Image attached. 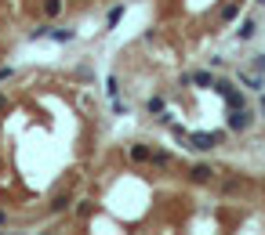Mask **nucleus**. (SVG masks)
<instances>
[{"label":"nucleus","mask_w":265,"mask_h":235,"mask_svg":"<svg viewBox=\"0 0 265 235\" xmlns=\"http://www.w3.org/2000/svg\"><path fill=\"white\" fill-rule=\"evenodd\" d=\"M105 87H109V98H117V91H120V80H117V76H109V80H105Z\"/></svg>","instance_id":"13"},{"label":"nucleus","mask_w":265,"mask_h":235,"mask_svg":"<svg viewBox=\"0 0 265 235\" xmlns=\"http://www.w3.org/2000/svg\"><path fill=\"white\" fill-rule=\"evenodd\" d=\"M254 72H265V55H254Z\"/></svg>","instance_id":"15"},{"label":"nucleus","mask_w":265,"mask_h":235,"mask_svg":"<svg viewBox=\"0 0 265 235\" xmlns=\"http://www.w3.org/2000/svg\"><path fill=\"white\" fill-rule=\"evenodd\" d=\"M240 15V4H229V8H222V22H233Z\"/></svg>","instance_id":"9"},{"label":"nucleus","mask_w":265,"mask_h":235,"mask_svg":"<svg viewBox=\"0 0 265 235\" xmlns=\"http://www.w3.org/2000/svg\"><path fill=\"white\" fill-rule=\"evenodd\" d=\"M258 4H265V0H258Z\"/></svg>","instance_id":"17"},{"label":"nucleus","mask_w":265,"mask_h":235,"mask_svg":"<svg viewBox=\"0 0 265 235\" xmlns=\"http://www.w3.org/2000/svg\"><path fill=\"white\" fill-rule=\"evenodd\" d=\"M258 109H261V116H265V98H261V101H258Z\"/></svg>","instance_id":"16"},{"label":"nucleus","mask_w":265,"mask_h":235,"mask_svg":"<svg viewBox=\"0 0 265 235\" xmlns=\"http://www.w3.org/2000/svg\"><path fill=\"white\" fill-rule=\"evenodd\" d=\"M69 206V195H55V203H51V210L58 214V210H65Z\"/></svg>","instance_id":"12"},{"label":"nucleus","mask_w":265,"mask_h":235,"mask_svg":"<svg viewBox=\"0 0 265 235\" xmlns=\"http://www.w3.org/2000/svg\"><path fill=\"white\" fill-rule=\"evenodd\" d=\"M251 123H254V116H251L244 105H240V109H233V116H229V130H240V134H244Z\"/></svg>","instance_id":"1"},{"label":"nucleus","mask_w":265,"mask_h":235,"mask_svg":"<svg viewBox=\"0 0 265 235\" xmlns=\"http://www.w3.org/2000/svg\"><path fill=\"white\" fill-rule=\"evenodd\" d=\"M131 160H135V163H145V160H149V148H145V145H135V148H131Z\"/></svg>","instance_id":"7"},{"label":"nucleus","mask_w":265,"mask_h":235,"mask_svg":"<svg viewBox=\"0 0 265 235\" xmlns=\"http://www.w3.org/2000/svg\"><path fill=\"white\" fill-rule=\"evenodd\" d=\"M211 177H214V170H211V167H204V163H200V167H193V181H211Z\"/></svg>","instance_id":"5"},{"label":"nucleus","mask_w":265,"mask_h":235,"mask_svg":"<svg viewBox=\"0 0 265 235\" xmlns=\"http://www.w3.org/2000/svg\"><path fill=\"white\" fill-rule=\"evenodd\" d=\"M149 160H153V167H171V155L167 152H149Z\"/></svg>","instance_id":"6"},{"label":"nucleus","mask_w":265,"mask_h":235,"mask_svg":"<svg viewBox=\"0 0 265 235\" xmlns=\"http://www.w3.org/2000/svg\"><path fill=\"white\" fill-rule=\"evenodd\" d=\"M254 33H258V22L254 18H244L240 29H236V40H254Z\"/></svg>","instance_id":"3"},{"label":"nucleus","mask_w":265,"mask_h":235,"mask_svg":"<svg viewBox=\"0 0 265 235\" xmlns=\"http://www.w3.org/2000/svg\"><path fill=\"white\" fill-rule=\"evenodd\" d=\"M120 15H124V8H113V11H109V25H117V22H120Z\"/></svg>","instance_id":"14"},{"label":"nucleus","mask_w":265,"mask_h":235,"mask_svg":"<svg viewBox=\"0 0 265 235\" xmlns=\"http://www.w3.org/2000/svg\"><path fill=\"white\" fill-rule=\"evenodd\" d=\"M145 109H149V112H164V98H149Z\"/></svg>","instance_id":"11"},{"label":"nucleus","mask_w":265,"mask_h":235,"mask_svg":"<svg viewBox=\"0 0 265 235\" xmlns=\"http://www.w3.org/2000/svg\"><path fill=\"white\" fill-rule=\"evenodd\" d=\"M44 36H51V40H58V44H65V40H73V36H77V33H73V29H48Z\"/></svg>","instance_id":"4"},{"label":"nucleus","mask_w":265,"mask_h":235,"mask_svg":"<svg viewBox=\"0 0 265 235\" xmlns=\"http://www.w3.org/2000/svg\"><path fill=\"white\" fill-rule=\"evenodd\" d=\"M189 80L200 84V87H211V84H214V76H211V72H196V76H189Z\"/></svg>","instance_id":"8"},{"label":"nucleus","mask_w":265,"mask_h":235,"mask_svg":"<svg viewBox=\"0 0 265 235\" xmlns=\"http://www.w3.org/2000/svg\"><path fill=\"white\" fill-rule=\"evenodd\" d=\"M44 11H48V15H58V11H62V0H44Z\"/></svg>","instance_id":"10"},{"label":"nucleus","mask_w":265,"mask_h":235,"mask_svg":"<svg viewBox=\"0 0 265 235\" xmlns=\"http://www.w3.org/2000/svg\"><path fill=\"white\" fill-rule=\"evenodd\" d=\"M240 84H247L251 91H261V87H265V76H261V72H247V69H244V72H240Z\"/></svg>","instance_id":"2"}]
</instances>
